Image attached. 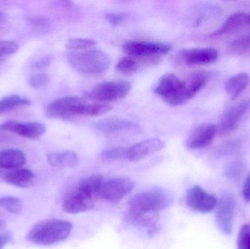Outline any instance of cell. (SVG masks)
<instances>
[{
	"instance_id": "13",
	"label": "cell",
	"mask_w": 250,
	"mask_h": 249,
	"mask_svg": "<svg viewBox=\"0 0 250 249\" xmlns=\"http://www.w3.org/2000/svg\"><path fill=\"white\" fill-rule=\"evenodd\" d=\"M165 143L160 139L150 138L126 148V161L136 162L163 150Z\"/></svg>"
},
{
	"instance_id": "18",
	"label": "cell",
	"mask_w": 250,
	"mask_h": 249,
	"mask_svg": "<svg viewBox=\"0 0 250 249\" xmlns=\"http://www.w3.org/2000/svg\"><path fill=\"white\" fill-rule=\"evenodd\" d=\"M250 24V13H237L231 15L215 32L209 35L210 38H218L233 33Z\"/></svg>"
},
{
	"instance_id": "30",
	"label": "cell",
	"mask_w": 250,
	"mask_h": 249,
	"mask_svg": "<svg viewBox=\"0 0 250 249\" xmlns=\"http://www.w3.org/2000/svg\"><path fill=\"white\" fill-rule=\"evenodd\" d=\"M244 168H245V165L242 161H234L229 164L226 168V176L230 179H238L243 172Z\"/></svg>"
},
{
	"instance_id": "7",
	"label": "cell",
	"mask_w": 250,
	"mask_h": 249,
	"mask_svg": "<svg viewBox=\"0 0 250 249\" xmlns=\"http://www.w3.org/2000/svg\"><path fill=\"white\" fill-rule=\"evenodd\" d=\"M135 187V182L126 177H114L104 181L100 191L99 198L108 202L123 200Z\"/></svg>"
},
{
	"instance_id": "21",
	"label": "cell",
	"mask_w": 250,
	"mask_h": 249,
	"mask_svg": "<svg viewBox=\"0 0 250 249\" xmlns=\"http://www.w3.org/2000/svg\"><path fill=\"white\" fill-rule=\"evenodd\" d=\"M48 163L59 168H74L79 165V157L73 151L56 152L48 155Z\"/></svg>"
},
{
	"instance_id": "36",
	"label": "cell",
	"mask_w": 250,
	"mask_h": 249,
	"mask_svg": "<svg viewBox=\"0 0 250 249\" xmlns=\"http://www.w3.org/2000/svg\"><path fill=\"white\" fill-rule=\"evenodd\" d=\"M242 195L246 201L250 202V172L247 176L242 189Z\"/></svg>"
},
{
	"instance_id": "11",
	"label": "cell",
	"mask_w": 250,
	"mask_h": 249,
	"mask_svg": "<svg viewBox=\"0 0 250 249\" xmlns=\"http://www.w3.org/2000/svg\"><path fill=\"white\" fill-rule=\"evenodd\" d=\"M83 102L84 100L79 96L60 98L48 105L45 110V115L51 118L69 119L75 116V109Z\"/></svg>"
},
{
	"instance_id": "4",
	"label": "cell",
	"mask_w": 250,
	"mask_h": 249,
	"mask_svg": "<svg viewBox=\"0 0 250 249\" xmlns=\"http://www.w3.org/2000/svg\"><path fill=\"white\" fill-rule=\"evenodd\" d=\"M154 92L172 106L183 105L192 99L187 80H180L173 73H167L160 79Z\"/></svg>"
},
{
	"instance_id": "5",
	"label": "cell",
	"mask_w": 250,
	"mask_h": 249,
	"mask_svg": "<svg viewBox=\"0 0 250 249\" xmlns=\"http://www.w3.org/2000/svg\"><path fill=\"white\" fill-rule=\"evenodd\" d=\"M132 89V85L126 80H111L97 85L86 94L89 99L101 102H117L126 97Z\"/></svg>"
},
{
	"instance_id": "9",
	"label": "cell",
	"mask_w": 250,
	"mask_h": 249,
	"mask_svg": "<svg viewBox=\"0 0 250 249\" xmlns=\"http://www.w3.org/2000/svg\"><path fill=\"white\" fill-rule=\"evenodd\" d=\"M236 201L233 195L226 193L222 196L216 213V223L222 233L230 235L233 230Z\"/></svg>"
},
{
	"instance_id": "19",
	"label": "cell",
	"mask_w": 250,
	"mask_h": 249,
	"mask_svg": "<svg viewBox=\"0 0 250 249\" xmlns=\"http://www.w3.org/2000/svg\"><path fill=\"white\" fill-rule=\"evenodd\" d=\"M35 178L33 172L25 168L12 170L6 172L4 175L6 182L20 188H29L33 185Z\"/></svg>"
},
{
	"instance_id": "16",
	"label": "cell",
	"mask_w": 250,
	"mask_h": 249,
	"mask_svg": "<svg viewBox=\"0 0 250 249\" xmlns=\"http://www.w3.org/2000/svg\"><path fill=\"white\" fill-rule=\"evenodd\" d=\"M95 128L105 134L120 133H138L141 131V127L136 123L119 118L101 120L95 124Z\"/></svg>"
},
{
	"instance_id": "26",
	"label": "cell",
	"mask_w": 250,
	"mask_h": 249,
	"mask_svg": "<svg viewBox=\"0 0 250 249\" xmlns=\"http://www.w3.org/2000/svg\"><path fill=\"white\" fill-rule=\"evenodd\" d=\"M98 42L92 39L87 38H73L67 39L65 47L67 49L73 51H83L93 48Z\"/></svg>"
},
{
	"instance_id": "17",
	"label": "cell",
	"mask_w": 250,
	"mask_h": 249,
	"mask_svg": "<svg viewBox=\"0 0 250 249\" xmlns=\"http://www.w3.org/2000/svg\"><path fill=\"white\" fill-rule=\"evenodd\" d=\"M181 56L185 62L189 64H211L218 58L217 50L210 48H197L182 51Z\"/></svg>"
},
{
	"instance_id": "6",
	"label": "cell",
	"mask_w": 250,
	"mask_h": 249,
	"mask_svg": "<svg viewBox=\"0 0 250 249\" xmlns=\"http://www.w3.org/2000/svg\"><path fill=\"white\" fill-rule=\"evenodd\" d=\"M171 46L167 44L146 41H129L123 45L125 54L132 58H148L160 57L170 52Z\"/></svg>"
},
{
	"instance_id": "15",
	"label": "cell",
	"mask_w": 250,
	"mask_h": 249,
	"mask_svg": "<svg viewBox=\"0 0 250 249\" xmlns=\"http://www.w3.org/2000/svg\"><path fill=\"white\" fill-rule=\"evenodd\" d=\"M217 128L214 124H202L197 127L186 140L187 147L189 149H201L212 143Z\"/></svg>"
},
{
	"instance_id": "10",
	"label": "cell",
	"mask_w": 250,
	"mask_h": 249,
	"mask_svg": "<svg viewBox=\"0 0 250 249\" xmlns=\"http://www.w3.org/2000/svg\"><path fill=\"white\" fill-rule=\"evenodd\" d=\"M186 203L191 209L200 213L212 211L217 206L216 197L199 186H194L188 190Z\"/></svg>"
},
{
	"instance_id": "14",
	"label": "cell",
	"mask_w": 250,
	"mask_h": 249,
	"mask_svg": "<svg viewBox=\"0 0 250 249\" xmlns=\"http://www.w3.org/2000/svg\"><path fill=\"white\" fill-rule=\"evenodd\" d=\"M44 124L40 122L22 123L9 121L0 125V131L10 132L29 139H35L45 133Z\"/></svg>"
},
{
	"instance_id": "37",
	"label": "cell",
	"mask_w": 250,
	"mask_h": 249,
	"mask_svg": "<svg viewBox=\"0 0 250 249\" xmlns=\"http://www.w3.org/2000/svg\"><path fill=\"white\" fill-rule=\"evenodd\" d=\"M11 235L9 233H2L0 234V249H3L4 246L10 241Z\"/></svg>"
},
{
	"instance_id": "12",
	"label": "cell",
	"mask_w": 250,
	"mask_h": 249,
	"mask_svg": "<svg viewBox=\"0 0 250 249\" xmlns=\"http://www.w3.org/2000/svg\"><path fill=\"white\" fill-rule=\"evenodd\" d=\"M250 109V99H244L229 108L222 117L219 125V133L225 135L233 132Z\"/></svg>"
},
{
	"instance_id": "20",
	"label": "cell",
	"mask_w": 250,
	"mask_h": 249,
	"mask_svg": "<svg viewBox=\"0 0 250 249\" xmlns=\"http://www.w3.org/2000/svg\"><path fill=\"white\" fill-rule=\"evenodd\" d=\"M26 161L24 153L19 149H4L0 152V168L3 169H19L25 165Z\"/></svg>"
},
{
	"instance_id": "31",
	"label": "cell",
	"mask_w": 250,
	"mask_h": 249,
	"mask_svg": "<svg viewBox=\"0 0 250 249\" xmlns=\"http://www.w3.org/2000/svg\"><path fill=\"white\" fill-rule=\"evenodd\" d=\"M238 249H250V225L242 227L238 235Z\"/></svg>"
},
{
	"instance_id": "3",
	"label": "cell",
	"mask_w": 250,
	"mask_h": 249,
	"mask_svg": "<svg viewBox=\"0 0 250 249\" xmlns=\"http://www.w3.org/2000/svg\"><path fill=\"white\" fill-rule=\"evenodd\" d=\"M67 58L73 69L86 76L104 74L111 65L109 56L98 49L71 51L67 54Z\"/></svg>"
},
{
	"instance_id": "1",
	"label": "cell",
	"mask_w": 250,
	"mask_h": 249,
	"mask_svg": "<svg viewBox=\"0 0 250 249\" xmlns=\"http://www.w3.org/2000/svg\"><path fill=\"white\" fill-rule=\"evenodd\" d=\"M174 197L168 190L153 188L134 195L128 202L125 214H157L173 203Z\"/></svg>"
},
{
	"instance_id": "8",
	"label": "cell",
	"mask_w": 250,
	"mask_h": 249,
	"mask_svg": "<svg viewBox=\"0 0 250 249\" xmlns=\"http://www.w3.org/2000/svg\"><path fill=\"white\" fill-rule=\"evenodd\" d=\"M98 197L86 190L76 186L68 195L66 196L62 203V209L70 214L89 211L95 207Z\"/></svg>"
},
{
	"instance_id": "23",
	"label": "cell",
	"mask_w": 250,
	"mask_h": 249,
	"mask_svg": "<svg viewBox=\"0 0 250 249\" xmlns=\"http://www.w3.org/2000/svg\"><path fill=\"white\" fill-rule=\"evenodd\" d=\"M112 106L107 103H87L83 102L75 109V115L96 116L107 114L112 109Z\"/></svg>"
},
{
	"instance_id": "39",
	"label": "cell",
	"mask_w": 250,
	"mask_h": 249,
	"mask_svg": "<svg viewBox=\"0 0 250 249\" xmlns=\"http://www.w3.org/2000/svg\"><path fill=\"white\" fill-rule=\"evenodd\" d=\"M0 139H1V137H0Z\"/></svg>"
},
{
	"instance_id": "38",
	"label": "cell",
	"mask_w": 250,
	"mask_h": 249,
	"mask_svg": "<svg viewBox=\"0 0 250 249\" xmlns=\"http://www.w3.org/2000/svg\"><path fill=\"white\" fill-rule=\"evenodd\" d=\"M4 20H5V16L2 12H0V25L4 21Z\"/></svg>"
},
{
	"instance_id": "24",
	"label": "cell",
	"mask_w": 250,
	"mask_h": 249,
	"mask_svg": "<svg viewBox=\"0 0 250 249\" xmlns=\"http://www.w3.org/2000/svg\"><path fill=\"white\" fill-rule=\"evenodd\" d=\"M30 104L31 101L29 99L22 97L19 95H13L4 96L0 99V115L16 108L28 106Z\"/></svg>"
},
{
	"instance_id": "29",
	"label": "cell",
	"mask_w": 250,
	"mask_h": 249,
	"mask_svg": "<svg viewBox=\"0 0 250 249\" xmlns=\"http://www.w3.org/2000/svg\"><path fill=\"white\" fill-rule=\"evenodd\" d=\"M139 64L132 57H124L116 65V70L123 74H132L138 70Z\"/></svg>"
},
{
	"instance_id": "2",
	"label": "cell",
	"mask_w": 250,
	"mask_h": 249,
	"mask_svg": "<svg viewBox=\"0 0 250 249\" xmlns=\"http://www.w3.org/2000/svg\"><path fill=\"white\" fill-rule=\"evenodd\" d=\"M73 225L62 219H48L37 224L28 232L26 238L32 244L51 246L65 241Z\"/></svg>"
},
{
	"instance_id": "22",
	"label": "cell",
	"mask_w": 250,
	"mask_h": 249,
	"mask_svg": "<svg viewBox=\"0 0 250 249\" xmlns=\"http://www.w3.org/2000/svg\"><path fill=\"white\" fill-rule=\"evenodd\" d=\"M249 83L250 76L248 73H238L228 79L225 89L232 99H236L246 89Z\"/></svg>"
},
{
	"instance_id": "35",
	"label": "cell",
	"mask_w": 250,
	"mask_h": 249,
	"mask_svg": "<svg viewBox=\"0 0 250 249\" xmlns=\"http://www.w3.org/2000/svg\"><path fill=\"white\" fill-rule=\"evenodd\" d=\"M51 64V58L49 57H45L37 61L32 64V67L35 70H43Z\"/></svg>"
},
{
	"instance_id": "33",
	"label": "cell",
	"mask_w": 250,
	"mask_h": 249,
	"mask_svg": "<svg viewBox=\"0 0 250 249\" xmlns=\"http://www.w3.org/2000/svg\"><path fill=\"white\" fill-rule=\"evenodd\" d=\"M19 49V45L13 41H0V57L14 54Z\"/></svg>"
},
{
	"instance_id": "28",
	"label": "cell",
	"mask_w": 250,
	"mask_h": 249,
	"mask_svg": "<svg viewBox=\"0 0 250 249\" xmlns=\"http://www.w3.org/2000/svg\"><path fill=\"white\" fill-rule=\"evenodd\" d=\"M126 148L116 147L103 151L101 157L106 161H126Z\"/></svg>"
},
{
	"instance_id": "25",
	"label": "cell",
	"mask_w": 250,
	"mask_h": 249,
	"mask_svg": "<svg viewBox=\"0 0 250 249\" xmlns=\"http://www.w3.org/2000/svg\"><path fill=\"white\" fill-rule=\"evenodd\" d=\"M229 51L236 55H242L250 51V32L242 35L230 42Z\"/></svg>"
},
{
	"instance_id": "34",
	"label": "cell",
	"mask_w": 250,
	"mask_h": 249,
	"mask_svg": "<svg viewBox=\"0 0 250 249\" xmlns=\"http://www.w3.org/2000/svg\"><path fill=\"white\" fill-rule=\"evenodd\" d=\"M125 15L122 13H108L105 14V19L113 26H119L125 21Z\"/></svg>"
},
{
	"instance_id": "27",
	"label": "cell",
	"mask_w": 250,
	"mask_h": 249,
	"mask_svg": "<svg viewBox=\"0 0 250 249\" xmlns=\"http://www.w3.org/2000/svg\"><path fill=\"white\" fill-rule=\"evenodd\" d=\"M0 207L13 214H19L23 210L21 200L14 196L0 197Z\"/></svg>"
},
{
	"instance_id": "32",
	"label": "cell",
	"mask_w": 250,
	"mask_h": 249,
	"mask_svg": "<svg viewBox=\"0 0 250 249\" xmlns=\"http://www.w3.org/2000/svg\"><path fill=\"white\" fill-rule=\"evenodd\" d=\"M49 83V76L45 73H38L29 78V83L31 87L35 89L45 87Z\"/></svg>"
}]
</instances>
